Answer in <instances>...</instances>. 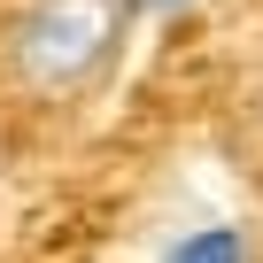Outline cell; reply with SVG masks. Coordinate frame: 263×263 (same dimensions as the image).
<instances>
[{
	"label": "cell",
	"instance_id": "obj_3",
	"mask_svg": "<svg viewBox=\"0 0 263 263\" xmlns=\"http://www.w3.org/2000/svg\"><path fill=\"white\" fill-rule=\"evenodd\" d=\"M124 8H132V16H186L194 0H124Z\"/></svg>",
	"mask_w": 263,
	"mask_h": 263
},
{
	"label": "cell",
	"instance_id": "obj_2",
	"mask_svg": "<svg viewBox=\"0 0 263 263\" xmlns=\"http://www.w3.org/2000/svg\"><path fill=\"white\" fill-rule=\"evenodd\" d=\"M155 263H255V240H248V224H232V217H201V224L171 232Z\"/></svg>",
	"mask_w": 263,
	"mask_h": 263
},
{
	"label": "cell",
	"instance_id": "obj_1",
	"mask_svg": "<svg viewBox=\"0 0 263 263\" xmlns=\"http://www.w3.org/2000/svg\"><path fill=\"white\" fill-rule=\"evenodd\" d=\"M132 16L124 0H24L8 39H0V62H8V85L31 101H78L93 85H108V70L132 47Z\"/></svg>",
	"mask_w": 263,
	"mask_h": 263
}]
</instances>
